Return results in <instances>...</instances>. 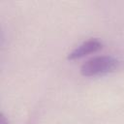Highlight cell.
<instances>
[{
  "mask_svg": "<svg viewBox=\"0 0 124 124\" xmlns=\"http://www.w3.org/2000/svg\"><path fill=\"white\" fill-rule=\"evenodd\" d=\"M117 60L111 56L102 55L93 57L84 62L80 68V73L84 77H94L112 72L117 67Z\"/></svg>",
  "mask_w": 124,
  "mask_h": 124,
  "instance_id": "1",
  "label": "cell"
},
{
  "mask_svg": "<svg viewBox=\"0 0 124 124\" xmlns=\"http://www.w3.org/2000/svg\"><path fill=\"white\" fill-rule=\"evenodd\" d=\"M102 46H103V44L98 39L87 40V41L83 42L82 44H80L78 46H77L75 49H73L69 53L68 58L73 60V59H78V58L83 57L89 53L98 51L99 49L102 48Z\"/></svg>",
  "mask_w": 124,
  "mask_h": 124,
  "instance_id": "2",
  "label": "cell"
},
{
  "mask_svg": "<svg viewBox=\"0 0 124 124\" xmlns=\"http://www.w3.org/2000/svg\"><path fill=\"white\" fill-rule=\"evenodd\" d=\"M1 124H8V121L3 114H1Z\"/></svg>",
  "mask_w": 124,
  "mask_h": 124,
  "instance_id": "3",
  "label": "cell"
}]
</instances>
